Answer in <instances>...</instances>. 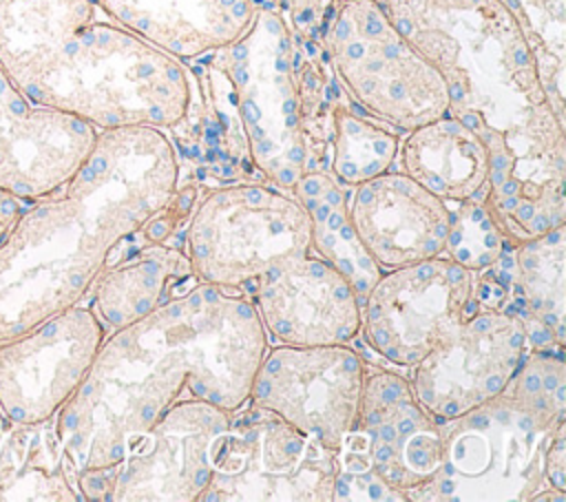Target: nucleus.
Returning a JSON list of instances; mask_svg holds the SVG:
<instances>
[{
  "label": "nucleus",
  "mask_w": 566,
  "mask_h": 502,
  "mask_svg": "<svg viewBox=\"0 0 566 502\" xmlns=\"http://www.w3.org/2000/svg\"><path fill=\"white\" fill-rule=\"evenodd\" d=\"M268 349L243 292L195 281L104 336L53 425L71 473L111 467L179 400L237 411Z\"/></svg>",
  "instance_id": "1"
},
{
  "label": "nucleus",
  "mask_w": 566,
  "mask_h": 502,
  "mask_svg": "<svg viewBox=\"0 0 566 502\" xmlns=\"http://www.w3.org/2000/svg\"><path fill=\"white\" fill-rule=\"evenodd\" d=\"M177 186L179 159L161 128L97 130L75 175L24 208L0 243V341L77 305Z\"/></svg>",
  "instance_id": "2"
},
{
  "label": "nucleus",
  "mask_w": 566,
  "mask_h": 502,
  "mask_svg": "<svg viewBox=\"0 0 566 502\" xmlns=\"http://www.w3.org/2000/svg\"><path fill=\"white\" fill-rule=\"evenodd\" d=\"M99 13L95 0H0L2 71L35 104L97 130L175 126L188 66Z\"/></svg>",
  "instance_id": "3"
},
{
  "label": "nucleus",
  "mask_w": 566,
  "mask_h": 502,
  "mask_svg": "<svg viewBox=\"0 0 566 502\" xmlns=\"http://www.w3.org/2000/svg\"><path fill=\"white\" fill-rule=\"evenodd\" d=\"M442 73L449 113L504 142L553 108L524 27L504 0H376ZM564 119V117H562Z\"/></svg>",
  "instance_id": "4"
},
{
  "label": "nucleus",
  "mask_w": 566,
  "mask_h": 502,
  "mask_svg": "<svg viewBox=\"0 0 566 502\" xmlns=\"http://www.w3.org/2000/svg\"><path fill=\"white\" fill-rule=\"evenodd\" d=\"M321 44L338 84L367 115L407 133L449 113L442 73L376 0H334Z\"/></svg>",
  "instance_id": "5"
},
{
  "label": "nucleus",
  "mask_w": 566,
  "mask_h": 502,
  "mask_svg": "<svg viewBox=\"0 0 566 502\" xmlns=\"http://www.w3.org/2000/svg\"><path fill=\"white\" fill-rule=\"evenodd\" d=\"M312 250L305 206L268 181L206 188L186 219L184 252L201 283L245 292L261 274Z\"/></svg>",
  "instance_id": "6"
},
{
  "label": "nucleus",
  "mask_w": 566,
  "mask_h": 502,
  "mask_svg": "<svg viewBox=\"0 0 566 502\" xmlns=\"http://www.w3.org/2000/svg\"><path fill=\"white\" fill-rule=\"evenodd\" d=\"M544 422L504 391L442 422L438 475L409 500H564L544 478V453L564 425Z\"/></svg>",
  "instance_id": "7"
},
{
  "label": "nucleus",
  "mask_w": 566,
  "mask_h": 502,
  "mask_svg": "<svg viewBox=\"0 0 566 502\" xmlns=\"http://www.w3.org/2000/svg\"><path fill=\"white\" fill-rule=\"evenodd\" d=\"M336 475L338 453L250 402L212 440L199 502H334Z\"/></svg>",
  "instance_id": "8"
},
{
  "label": "nucleus",
  "mask_w": 566,
  "mask_h": 502,
  "mask_svg": "<svg viewBox=\"0 0 566 502\" xmlns=\"http://www.w3.org/2000/svg\"><path fill=\"white\" fill-rule=\"evenodd\" d=\"M212 53L232 80L254 168L263 181L292 190L305 172V144L290 31L270 4L256 2L248 31Z\"/></svg>",
  "instance_id": "9"
},
{
  "label": "nucleus",
  "mask_w": 566,
  "mask_h": 502,
  "mask_svg": "<svg viewBox=\"0 0 566 502\" xmlns=\"http://www.w3.org/2000/svg\"><path fill=\"white\" fill-rule=\"evenodd\" d=\"M230 414L188 398L144 431L122 460L75 473V489L91 502H199L210 480L212 440Z\"/></svg>",
  "instance_id": "10"
},
{
  "label": "nucleus",
  "mask_w": 566,
  "mask_h": 502,
  "mask_svg": "<svg viewBox=\"0 0 566 502\" xmlns=\"http://www.w3.org/2000/svg\"><path fill=\"white\" fill-rule=\"evenodd\" d=\"M475 272L447 254L385 270L360 303V334L387 363L413 367L475 310Z\"/></svg>",
  "instance_id": "11"
},
{
  "label": "nucleus",
  "mask_w": 566,
  "mask_h": 502,
  "mask_svg": "<svg viewBox=\"0 0 566 502\" xmlns=\"http://www.w3.org/2000/svg\"><path fill=\"white\" fill-rule=\"evenodd\" d=\"M367 363L349 343L268 347L248 402L338 453L352 429Z\"/></svg>",
  "instance_id": "12"
},
{
  "label": "nucleus",
  "mask_w": 566,
  "mask_h": 502,
  "mask_svg": "<svg viewBox=\"0 0 566 502\" xmlns=\"http://www.w3.org/2000/svg\"><path fill=\"white\" fill-rule=\"evenodd\" d=\"M442 460V422L424 411L411 383L391 369H367L356 420L338 451V471H374L409 500L438 475Z\"/></svg>",
  "instance_id": "13"
},
{
  "label": "nucleus",
  "mask_w": 566,
  "mask_h": 502,
  "mask_svg": "<svg viewBox=\"0 0 566 502\" xmlns=\"http://www.w3.org/2000/svg\"><path fill=\"white\" fill-rule=\"evenodd\" d=\"M528 349L517 314L475 305L444 343L413 365V396L440 422L462 416L497 398Z\"/></svg>",
  "instance_id": "14"
},
{
  "label": "nucleus",
  "mask_w": 566,
  "mask_h": 502,
  "mask_svg": "<svg viewBox=\"0 0 566 502\" xmlns=\"http://www.w3.org/2000/svg\"><path fill=\"white\" fill-rule=\"evenodd\" d=\"M106 327L80 303L0 341V414L9 422L53 420L86 376Z\"/></svg>",
  "instance_id": "15"
},
{
  "label": "nucleus",
  "mask_w": 566,
  "mask_h": 502,
  "mask_svg": "<svg viewBox=\"0 0 566 502\" xmlns=\"http://www.w3.org/2000/svg\"><path fill=\"white\" fill-rule=\"evenodd\" d=\"M243 294L281 345H343L360 334L354 285L314 250L270 268Z\"/></svg>",
  "instance_id": "16"
},
{
  "label": "nucleus",
  "mask_w": 566,
  "mask_h": 502,
  "mask_svg": "<svg viewBox=\"0 0 566 502\" xmlns=\"http://www.w3.org/2000/svg\"><path fill=\"white\" fill-rule=\"evenodd\" d=\"M97 128L29 100L0 66V190L35 201L62 188L88 157Z\"/></svg>",
  "instance_id": "17"
},
{
  "label": "nucleus",
  "mask_w": 566,
  "mask_h": 502,
  "mask_svg": "<svg viewBox=\"0 0 566 502\" xmlns=\"http://www.w3.org/2000/svg\"><path fill=\"white\" fill-rule=\"evenodd\" d=\"M347 215L382 272L444 254L451 208L402 170L347 188Z\"/></svg>",
  "instance_id": "18"
},
{
  "label": "nucleus",
  "mask_w": 566,
  "mask_h": 502,
  "mask_svg": "<svg viewBox=\"0 0 566 502\" xmlns=\"http://www.w3.org/2000/svg\"><path fill=\"white\" fill-rule=\"evenodd\" d=\"M188 62H192L190 102L184 117L170 126L179 166L188 164V181L201 188L210 181H263L250 157L230 75L214 53Z\"/></svg>",
  "instance_id": "19"
},
{
  "label": "nucleus",
  "mask_w": 566,
  "mask_h": 502,
  "mask_svg": "<svg viewBox=\"0 0 566 502\" xmlns=\"http://www.w3.org/2000/svg\"><path fill=\"white\" fill-rule=\"evenodd\" d=\"M106 18L164 53L188 62L241 38L254 0H95Z\"/></svg>",
  "instance_id": "20"
},
{
  "label": "nucleus",
  "mask_w": 566,
  "mask_h": 502,
  "mask_svg": "<svg viewBox=\"0 0 566 502\" xmlns=\"http://www.w3.org/2000/svg\"><path fill=\"white\" fill-rule=\"evenodd\" d=\"M396 159L405 175L447 203L486 195L489 150L482 137L451 113L407 130Z\"/></svg>",
  "instance_id": "21"
},
{
  "label": "nucleus",
  "mask_w": 566,
  "mask_h": 502,
  "mask_svg": "<svg viewBox=\"0 0 566 502\" xmlns=\"http://www.w3.org/2000/svg\"><path fill=\"white\" fill-rule=\"evenodd\" d=\"M186 252L177 245L137 243L117 248L93 290L95 314L104 327H124L195 283Z\"/></svg>",
  "instance_id": "22"
},
{
  "label": "nucleus",
  "mask_w": 566,
  "mask_h": 502,
  "mask_svg": "<svg viewBox=\"0 0 566 502\" xmlns=\"http://www.w3.org/2000/svg\"><path fill=\"white\" fill-rule=\"evenodd\" d=\"M82 500L53 420L9 422L0 438V502Z\"/></svg>",
  "instance_id": "23"
},
{
  "label": "nucleus",
  "mask_w": 566,
  "mask_h": 502,
  "mask_svg": "<svg viewBox=\"0 0 566 502\" xmlns=\"http://www.w3.org/2000/svg\"><path fill=\"white\" fill-rule=\"evenodd\" d=\"M290 192L310 215L312 250L329 261L354 285V292L363 303L382 270L360 245L352 228L347 215V186H343L329 170H312L303 172Z\"/></svg>",
  "instance_id": "24"
},
{
  "label": "nucleus",
  "mask_w": 566,
  "mask_h": 502,
  "mask_svg": "<svg viewBox=\"0 0 566 502\" xmlns=\"http://www.w3.org/2000/svg\"><path fill=\"white\" fill-rule=\"evenodd\" d=\"M400 137L382 124L356 111L354 102L340 91L329 139V172L347 188L363 184L396 161Z\"/></svg>",
  "instance_id": "25"
},
{
  "label": "nucleus",
  "mask_w": 566,
  "mask_h": 502,
  "mask_svg": "<svg viewBox=\"0 0 566 502\" xmlns=\"http://www.w3.org/2000/svg\"><path fill=\"white\" fill-rule=\"evenodd\" d=\"M451 208V228L444 254L471 272L493 265L515 243L506 237L495 210L482 199L460 201Z\"/></svg>",
  "instance_id": "26"
},
{
  "label": "nucleus",
  "mask_w": 566,
  "mask_h": 502,
  "mask_svg": "<svg viewBox=\"0 0 566 502\" xmlns=\"http://www.w3.org/2000/svg\"><path fill=\"white\" fill-rule=\"evenodd\" d=\"M531 42L564 57V0H504Z\"/></svg>",
  "instance_id": "27"
},
{
  "label": "nucleus",
  "mask_w": 566,
  "mask_h": 502,
  "mask_svg": "<svg viewBox=\"0 0 566 502\" xmlns=\"http://www.w3.org/2000/svg\"><path fill=\"white\" fill-rule=\"evenodd\" d=\"M334 0H270L292 38L321 40Z\"/></svg>",
  "instance_id": "28"
},
{
  "label": "nucleus",
  "mask_w": 566,
  "mask_h": 502,
  "mask_svg": "<svg viewBox=\"0 0 566 502\" xmlns=\"http://www.w3.org/2000/svg\"><path fill=\"white\" fill-rule=\"evenodd\" d=\"M334 500L349 502V500H374V502H389V500H405L398 491L385 484L374 471L363 473H345L338 471L334 484Z\"/></svg>",
  "instance_id": "29"
},
{
  "label": "nucleus",
  "mask_w": 566,
  "mask_h": 502,
  "mask_svg": "<svg viewBox=\"0 0 566 502\" xmlns=\"http://www.w3.org/2000/svg\"><path fill=\"white\" fill-rule=\"evenodd\" d=\"M544 478L557 493L566 491V433L564 425L553 433L544 453Z\"/></svg>",
  "instance_id": "30"
},
{
  "label": "nucleus",
  "mask_w": 566,
  "mask_h": 502,
  "mask_svg": "<svg viewBox=\"0 0 566 502\" xmlns=\"http://www.w3.org/2000/svg\"><path fill=\"white\" fill-rule=\"evenodd\" d=\"M22 210H24V201L22 199L0 190V243L4 241L9 230L13 228V223L20 217Z\"/></svg>",
  "instance_id": "31"
},
{
  "label": "nucleus",
  "mask_w": 566,
  "mask_h": 502,
  "mask_svg": "<svg viewBox=\"0 0 566 502\" xmlns=\"http://www.w3.org/2000/svg\"><path fill=\"white\" fill-rule=\"evenodd\" d=\"M7 425H9V420L0 414V438H2V433H4V429H7Z\"/></svg>",
  "instance_id": "32"
}]
</instances>
